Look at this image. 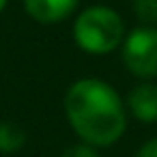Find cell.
<instances>
[{"label":"cell","mask_w":157,"mask_h":157,"mask_svg":"<svg viewBox=\"0 0 157 157\" xmlns=\"http://www.w3.org/2000/svg\"><path fill=\"white\" fill-rule=\"evenodd\" d=\"M26 133L15 123H0V153H15L24 146Z\"/></svg>","instance_id":"cell-6"},{"label":"cell","mask_w":157,"mask_h":157,"mask_svg":"<svg viewBox=\"0 0 157 157\" xmlns=\"http://www.w3.org/2000/svg\"><path fill=\"white\" fill-rule=\"evenodd\" d=\"M65 112L75 133L88 146L114 144L127 125L121 97L97 78L80 80L67 90Z\"/></svg>","instance_id":"cell-1"},{"label":"cell","mask_w":157,"mask_h":157,"mask_svg":"<svg viewBox=\"0 0 157 157\" xmlns=\"http://www.w3.org/2000/svg\"><path fill=\"white\" fill-rule=\"evenodd\" d=\"M133 11L140 22L155 24L157 22V0H133Z\"/></svg>","instance_id":"cell-7"},{"label":"cell","mask_w":157,"mask_h":157,"mask_svg":"<svg viewBox=\"0 0 157 157\" xmlns=\"http://www.w3.org/2000/svg\"><path fill=\"white\" fill-rule=\"evenodd\" d=\"M123 20L110 7H90L73 24L75 43L88 54H108L123 41Z\"/></svg>","instance_id":"cell-2"},{"label":"cell","mask_w":157,"mask_h":157,"mask_svg":"<svg viewBox=\"0 0 157 157\" xmlns=\"http://www.w3.org/2000/svg\"><path fill=\"white\" fill-rule=\"evenodd\" d=\"M123 60L127 69L140 78L157 75V28L144 26L133 30L123 45Z\"/></svg>","instance_id":"cell-3"},{"label":"cell","mask_w":157,"mask_h":157,"mask_svg":"<svg viewBox=\"0 0 157 157\" xmlns=\"http://www.w3.org/2000/svg\"><path fill=\"white\" fill-rule=\"evenodd\" d=\"M136 157H157V138L148 140V142L138 151V155H136Z\"/></svg>","instance_id":"cell-9"},{"label":"cell","mask_w":157,"mask_h":157,"mask_svg":"<svg viewBox=\"0 0 157 157\" xmlns=\"http://www.w3.org/2000/svg\"><path fill=\"white\" fill-rule=\"evenodd\" d=\"M127 101L138 121H144V123L157 121V86L155 84H138L129 93Z\"/></svg>","instance_id":"cell-5"},{"label":"cell","mask_w":157,"mask_h":157,"mask_svg":"<svg viewBox=\"0 0 157 157\" xmlns=\"http://www.w3.org/2000/svg\"><path fill=\"white\" fill-rule=\"evenodd\" d=\"M5 5H7V0H0V11L5 9Z\"/></svg>","instance_id":"cell-10"},{"label":"cell","mask_w":157,"mask_h":157,"mask_svg":"<svg viewBox=\"0 0 157 157\" xmlns=\"http://www.w3.org/2000/svg\"><path fill=\"white\" fill-rule=\"evenodd\" d=\"M28 15L41 24H54L65 20L75 7L78 0H24Z\"/></svg>","instance_id":"cell-4"},{"label":"cell","mask_w":157,"mask_h":157,"mask_svg":"<svg viewBox=\"0 0 157 157\" xmlns=\"http://www.w3.org/2000/svg\"><path fill=\"white\" fill-rule=\"evenodd\" d=\"M60 157H99V153L95 151V146H88V144H73V146H67Z\"/></svg>","instance_id":"cell-8"}]
</instances>
